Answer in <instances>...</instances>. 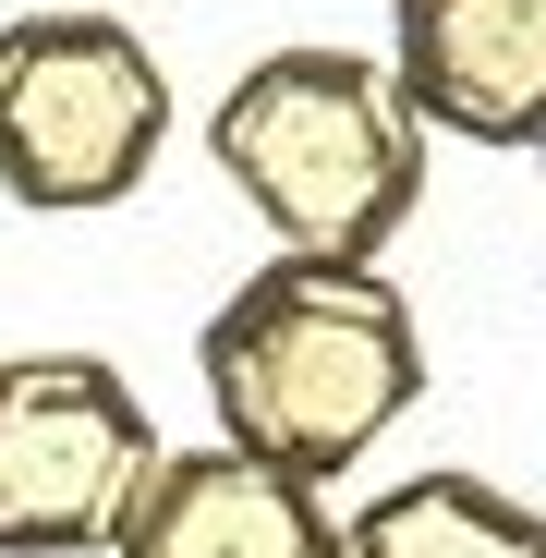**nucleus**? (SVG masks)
Masks as SVG:
<instances>
[{"mask_svg": "<svg viewBox=\"0 0 546 558\" xmlns=\"http://www.w3.org/2000/svg\"><path fill=\"white\" fill-rule=\"evenodd\" d=\"M425 110L377 49H267L219 85L207 158L280 255L377 267L425 207Z\"/></svg>", "mask_w": 546, "mask_h": 558, "instance_id": "obj_2", "label": "nucleus"}, {"mask_svg": "<svg viewBox=\"0 0 546 558\" xmlns=\"http://www.w3.org/2000/svg\"><path fill=\"white\" fill-rule=\"evenodd\" d=\"M401 98L425 134H462L498 158L546 146V0H389V49Z\"/></svg>", "mask_w": 546, "mask_h": 558, "instance_id": "obj_5", "label": "nucleus"}, {"mask_svg": "<svg viewBox=\"0 0 546 558\" xmlns=\"http://www.w3.org/2000/svg\"><path fill=\"white\" fill-rule=\"evenodd\" d=\"M207 425L304 486H340L413 401H425V316L389 267L267 255L195 328Z\"/></svg>", "mask_w": 546, "mask_h": 558, "instance_id": "obj_1", "label": "nucleus"}, {"mask_svg": "<svg viewBox=\"0 0 546 558\" xmlns=\"http://www.w3.org/2000/svg\"><path fill=\"white\" fill-rule=\"evenodd\" d=\"M182 98L170 61L122 25L85 13V0H49V13L0 25V195L37 219H98L158 170Z\"/></svg>", "mask_w": 546, "mask_h": 558, "instance_id": "obj_3", "label": "nucleus"}, {"mask_svg": "<svg viewBox=\"0 0 546 558\" xmlns=\"http://www.w3.org/2000/svg\"><path fill=\"white\" fill-rule=\"evenodd\" d=\"M534 255H546V146H534Z\"/></svg>", "mask_w": 546, "mask_h": 558, "instance_id": "obj_8", "label": "nucleus"}, {"mask_svg": "<svg viewBox=\"0 0 546 558\" xmlns=\"http://www.w3.org/2000/svg\"><path fill=\"white\" fill-rule=\"evenodd\" d=\"M110 558H340V510L328 486L207 437V449H158Z\"/></svg>", "mask_w": 546, "mask_h": 558, "instance_id": "obj_6", "label": "nucleus"}, {"mask_svg": "<svg viewBox=\"0 0 546 558\" xmlns=\"http://www.w3.org/2000/svg\"><path fill=\"white\" fill-rule=\"evenodd\" d=\"M340 558H546V510L510 498L498 474L425 461V474L377 486V498L340 522Z\"/></svg>", "mask_w": 546, "mask_h": 558, "instance_id": "obj_7", "label": "nucleus"}, {"mask_svg": "<svg viewBox=\"0 0 546 558\" xmlns=\"http://www.w3.org/2000/svg\"><path fill=\"white\" fill-rule=\"evenodd\" d=\"M158 449L110 352H0V558H110Z\"/></svg>", "mask_w": 546, "mask_h": 558, "instance_id": "obj_4", "label": "nucleus"}]
</instances>
